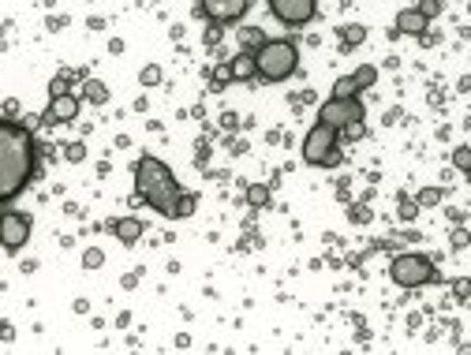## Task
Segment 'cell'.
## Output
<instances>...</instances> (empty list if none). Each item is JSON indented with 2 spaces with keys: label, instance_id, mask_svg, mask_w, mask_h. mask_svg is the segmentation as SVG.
Returning <instances> with one entry per match:
<instances>
[{
  "label": "cell",
  "instance_id": "277c9868",
  "mask_svg": "<svg viewBox=\"0 0 471 355\" xmlns=\"http://www.w3.org/2000/svg\"><path fill=\"white\" fill-rule=\"evenodd\" d=\"M337 138H340L337 127H329V124H314L311 131H307V138H303V161H307V164H325V169L340 164Z\"/></svg>",
  "mask_w": 471,
  "mask_h": 355
},
{
  "label": "cell",
  "instance_id": "ba28073f",
  "mask_svg": "<svg viewBox=\"0 0 471 355\" xmlns=\"http://www.w3.org/2000/svg\"><path fill=\"white\" fill-rule=\"evenodd\" d=\"M266 4L285 27H303V22H311L314 11H318L314 0H266Z\"/></svg>",
  "mask_w": 471,
  "mask_h": 355
},
{
  "label": "cell",
  "instance_id": "ffe728a7",
  "mask_svg": "<svg viewBox=\"0 0 471 355\" xmlns=\"http://www.w3.org/2000/svg\"><path fill=\"white\" fill-rule=\"evenodd\" d=\"M351 79H356V82H359V86H363V90H367V86H374V82H378V67L363 64V67L356 71V75H351Z\"/></svg>",
  "mask_w": 471,
  "mask_h": 355
},
{
  "label": "cell",
  "instance_id": "4316f807",
  "mask_svg": "<svg viewBox=\"0 0 471 355\" xmlns=\"http://www.w3.org/2000/svg\"><path fill=\"white\" fill-rule=\"evenodd\" d=\"M86 157V146H82V142H72V146H67V161H82Z\"/></svg>",
  "mask_w": 471,
  "mask_h": 355
},
{
  "label": "cell",
  "instance_id": "52a82bcc",
  "mask_svg": "<svg viewBox=\"0 0 471 355\" xmlns=\"http://www.w3.org/2000/svg\"><path fill=\"white\" fill-rule=\"evenodd\" d=\"M30 228H34L30 213L4 209V213H0V247H4L8 254L22 251V247H27V240H30Z\"/></svg>",
  "mask_w": 471,
  "mask_h": 355
},
{
  "label": "cell",
  "instance_id": "7402d4cb",
  "mask_svg": "<svg viewBox=\"0 0 471 355\" xmlns=\"http://www.w3.org/2000/svg\"><path fill=\"white\" fill-rule=\"evenodd\" d=\"M195 206H198L195 195H180V202H176V217H191Z\"/></svg>",
  "mask_w": 471,
  "mask_h": 355
},
{
  "label": "cell",
  "instance_id": "f546056e",
  "mask_svg": "<svg viewBox=\"0 0 471 355\" xmlns=\"http://www.w3.org/2000/svg\"><path fill=\"white\" fill-rule=\"evenodd\" d=\"M415 213H419V206H415V202H408V198H404V206H400V217H415Z\"/></svg>",
  "mask_w": 471,
  "mask_h": 355
},
{
  "label": "cell",
  "instance_id": "4fadbf2b",
  "mask_svg": "<svg viewBox=\"0 0 471 355\" xmlns=\"http://www.w3.org/2000/svg\"><path fill=\"white\" fill-rule=\"evenodd\" d=\"M112 232H116V240H120V243L131 247V243L143 240V221H138V217H120V221H112Z\"/></svg>",
  "mask_w": 471,
  "mask_h": 355
},
{
  "label": "cell",
  "instance_id": "f1b7e54d",
  "mask_svg": "<svg viewBox=\"0 0 471 355\" xmlns=\"http://www.w3.org/2000/svg\"><path fill=\"white\" fill-rule=\"evenodd\" d=\"M228 79H232V71H228V64L214 71V86H217V90H221V86H225V82H228Z\"/></svg>",
  "mask_w": 471,
  "mask_h": 355
},
{
  "label": "cell",
  "instance_id": "7c38bea8",
  "mask_svg": "<svg viewBox=\"0 0 471 355\" xmlns=\"http://www.w3.org/2000/svg\"><path fill=\"white\" fill-rule=\"evenodd\" d=\"M228 71H232V79L236 82H247V79H258V60H254V53H236V60H228Z\"/></svg>",
  "mask_w": 471,
  "mask_h": 355
},
{
  "label": "cell",
  "instance_id": "83f0119b",
  "mask_svg": "<svg viewBox=\"0 0 471 355\" xmlns=\"http://www.w3.org/2000/svg\"><path fill=\"white\" fill-rule=\"evenodd\" d=\"M82 262H86V266H90V269H98V266H101V262H105V254H101V251H98V247H93V251H86V258H82Z\"/></svg>",
  "mask_w": 471,
  "mask_h": 355
},
{
  "label": "cell",
  "instance_id": "6da1fadb",
  "mask_svg": "<svg viewBox=\"0 0 471 355\" xmlns=\"http://www.w3.org/2000/svg\"><path fill=\"white\" fill-rule=\"evenodd\" d=\"M38 169V142L15 120H0V202L22 195Z\"/></svg>",
  "mask_w": 471,
  "mask_h": 355
},
{
  "label": "cell",
  "instance_id": "8fae6325",
  "mask_svg": "<svg viewBox=\"0 0 471 355\" xmlns=\"http://www.w3.org/2000/svg\"><path fill=\"white\" fill-rule=\"evenodd\" d=\"M427 15H419V8H404L396 15V34H408V38H422L427 34Z\"/></svg>",
  "mask_w": 471,
  "mask_h": 355
},
{
  "label": "cell",
  "instance_id": "5bb4252c",
  "mask_svg": "<svg viewBox=\"0 0 471 355\" xmlns=\"http://www.w3.org/2000/svg\"><path fill=\"white\" fill-rule=\"evenodd\" d=\"M82 98L93 101V105H105V101H109V86L98 82V79H86V82H82Z\"/></svg>",
  "mask_w": 471,
  "mask_h": 355
},
{
  "label": "cell",
  "instance_id": "ac0fdd59",
  "mask_svg": "<svg viewBox=\"0 0 471 355\" xmlns=\"http://www.w3.org/2000/svg\"><path fill=\"white\" fill-rule=\"evenodd\" d=\"M415 206H419V209L441 206V187H422V191L415 195Z\"/></svg>",
  "mask_w": 471,
  "mask_h": 355
},
{
  "label": "cell",
  "instance_id": "d4e9b609",
  "mask_svg": "<svg viewBox=\"0 0 471 355\" xmlns=\"http://www.w3.org/2000/svg\"><path fill=\"white\" fill-rule=\"evenodd\" d=\"M449 243L456 247V251H464V247L471 243V232H467V228H456V232H453V240H449Z\"/></svg>",
  "mask_w": 471,
  "mask_h": 355
},
{
  "label": "cell",
  "instance_id": "4dcf8cb0",
  "mask_svg": "<svg viewBox=\"0 0 471 355\" xmlns=\"http://www.w3.org/2000/svg\"><path fill=\"white\" fill-rule=\"evenodd\" d=\"M453 292H456V295H471V280H456Z\"/></svg>",
  "mask_w": 471,
  "mask_h": 355
},
{
  "label": "cell",
  "instance_id": "d6986e66",
  "mask_svg": "<svg viewBox=\"0 0 471 355\" xmlns=\"http://www.w3.org/2000/svg\"><path fill=\"white\" fill-rule=\"evenodd\" d=\"M340 34H344V49H351V45H359V41H367V27H340Z\"/></svg>",
  "mask_w": 471,
  "mask_h": 355
},
{
  "label": "cell",
  "instance_id": "3957f363",
  "mask_svg": "<svg viewBox=\"0 0 471 355\" xmlns=\"http://www.w3.org/2000/svg\"><path fill=\"white\" fill-rule=\"evenodd\" d=\"M254 60H258V79L285 82V79L296 75V67H299V49H296L292 38H277V41H266L262 49L254 53Z\"/></svg>",
  "mask_w": 471,
  "mask_h": 355
},
{
  "label": "cell",
  "instance_id": "1f68e13d",
  "mask_svg": "<svg viewBox=\"0 0 471 355\" xmlns=\"http://www.w3.org/2000/svg\"><path fill=\"white\" fill-rule=\"evenodd\" d=\"M49 93L56 98V93H67V86H64V79H53V86H49Z\"/></svg>",
  "mask_w": 471,
  "mask_h": 355
},
{
  "label": "cell",
  "instance_id": "484cf974",
  "mask_svg": "<svg viewBox=\"0 0 471 355\" xmlns=\"http://www.w3.org/2000/svg\"><path fill=\"white\" fill-rule=\"evenodd\" d=\"M340 135L356 142V138H363V135H367V127H363V120H359V124H348V127H344V131H340Z\"/></svg>",
  "mask_w": 471,
  "mask_h": 355
},
{
  "label": "cell",
  "instance_id": "8992f818",
  "mask_svg": "<svg viewBox=\"0 0 471 355\" xmlns=\"http://www.w3.org/2000/svg\"><path fill=\"white\" fill-rule=\"evenodd\" d=\"M363 116H367V109H363L359 98H329L322 109H318V124H329V127H337V131H344L348 124H359Z\"/></svg>",
  "mask_w": 471,
  "mask_h": 355
},
{
  "label": "cell",
  "instance_id": "5b68a950",
  "mask_svg": "<svg viewBox=\"0 0 471 355\" xmlns=\"http://www.w3.org/2000/svg\"><path fill=\"white\" fill-rule=\"evenodd\" d=\"M389 277L400 284V288H422V284L438 280V269H434L430 258L422 254H396L389 266Z\"/></svg>",
  "mask_w": 471,
  "mask_h": 355
},
{
  "label": "cell",
  "instance_id": "30bf717a",
  "mask_svg": "<svg viewBox=\"0 0 471 355\" xmlns=\"http://www.w3.org/2000/svg\"><path fill=\"white\" fill-rule=\"evenodd\" d=\"M75 116H79V98H75V93H56L41 120L45 124H72Z\"/></svg>",
  "mask_w": 471,
  "mask_h": 355
},
{
  "label": "cell",
  "instance_id": "7a4b0ae2",
  "mask_svg": "<svg viewBox=\"0 0 471 355\" xmlns=\"http://www.w3.org/2000/svg\"><path fill=\"white\" fill-rule=\"evenodd\" d=\"M135 187L138 195L154 206L161 217H176V202H180V183H176L172 169L157 157H138L135 161Z\"/></svg>",
  "mask_w": 471,
  "mask_h": 355
},
{
  "label": "cell",
  "instance_id": "cb8c5ba5",
  "mask_svg": "<svg viewBox=\"0 0 471 355\" xmlns=\"http://www.w3.org/2000/svg\"><path fill=\"white\" fill-rule=\"evenodd\" d=\"M138 79H143V86H157V82H161V67L150 64V67H143V75H138Z\"/></svg>",
  "mask_w": 471,
  "mask_h": 355
},
{
  "label": "cell",
  "instance_id": "603a6c76",
  "mask_svg": "<svg viewBox=\"0 0 471 355\" xmlns=\"http://www.w3.org/2000/svg\"><path fill=\"white\" fill-rule=\"evenodd\" d=\"M419 15H427V19H434V15H441V0H419Z\"/></svg>",
  "mask_w": 471,
  "mask_h": 355
},
{
  "label": "cell",
  "instance_id": "2e32d148",
  "mask_svg": "<svg viewBox=\"0 0 471 355\" xmlns=\"http://www.w3.org/2000/svg\"><path fill=\"white\" fill-rule=\"evenodd\" d=\"M359 82L351 79V75H340L337 82H333V98H359Z\"/></svg>",
  "mask_w": 471,
  "mask_h": 355
},
{
  "label": "cell",
  "instance_id": "9c48e42d",
  "mask_svg": "<svg viewBox=\"0 0 471 355\" xmlns=\"http://www.w3.org/2000/svg\"><path fill=\"white\" fill-rule=\"evenodd\" d=\"M247 8H251V0H202L195 11L198 15H206V19H214V22H236V19H243L247 15Z\"/></svg>",
  "mask_w": 471,
  "mask_h": 355
},
{
  "label": "cell",
  "instance_id": "9a60e30c",
  "mask_svg": "<svg viewBox=\"0 0 471 355\" xmlns=\"http://www.w3.org/2000/svg\"><path fill=\"white\" fill-rule=\"evenodd\" d=\"M240 41H243V53H258L266 45V34L258 27H247V30H240Z\"/></svg>",
  "mask_w": 471,
  "mask_h": 355
},
{
  "label": "cell",
  "instance_id": "44dd1931",
  "mask_svg": "<svg viewBox=\"0 0 471 355\" xmlns=\"http://www.w3.org/2000/svg\"><path fill=\"white\" fill-rule=\"evenodd\" d=\"M453 164H456L460 172H471V150H467V146H456V150H453Z\"/></svg>",
  "mask_w": 471,
  "mask_h": 355
},
{
  "label": "cell",
  "instance_id": "e0dca14e",
  "mask_svg": "<svg viewBox=\"0 0 471 355\" xmlns=\"http://www.w3.org/2000/svg\"><path fill=\"white\" fill-rule=\"evenodd\" d=\"M269 198H273V195H269V187H266V183H251V187H247V202H251L254 209H266V206H269Z\"/></svg>",
  "mask_w": 471,
  "mask_h": 355
}]
</instances>
